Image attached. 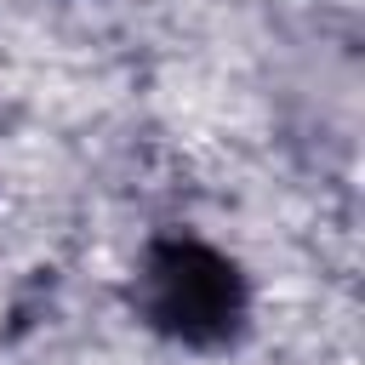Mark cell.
<instances>
[{
	"label": "cell",
	"mask_w": 365,
	"mask_h": 365,
	"mask_svg": "<svg viewBox=\"0 0 365 365\" xmlns=\"http://www.w3.org/2000/svg\"><path fill=\"white\" fill-rule=\"evenodd\" d=\"M125 314L137 331L177 354H234L257 331V279L251 268L200 228H148L125 268Z\"/></svg>",
	"instance_id": "cell-1"
}]
</instances>
